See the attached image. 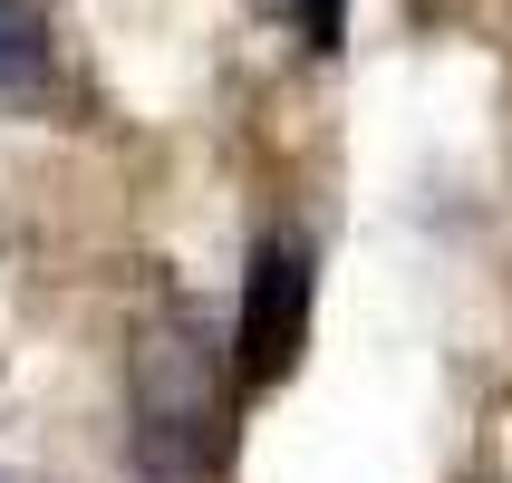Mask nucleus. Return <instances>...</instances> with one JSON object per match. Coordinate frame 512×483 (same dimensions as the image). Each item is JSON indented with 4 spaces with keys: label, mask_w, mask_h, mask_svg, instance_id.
<instances>
[{
    "label": "nucleus",
    "mask_w": 512,
    "mask_h": 483,
    "mask_svg": "<svg viewBox=\"0 0 512 483\" xmlns=\"http://www.w3.org/2000/svg\"><path fill=\"white\" fill-rule=\"evenodd\" d=\"M126 397H136V464L145 474L155 483H213V464H223V377L203 358L194 319L136 329Z\"/></svg>",
    "instance_id": "obj_1"
},
{
    "label": "nucleus",
    "mask_w": 512,
    "mask_h": 483,
    "mask_svg": "<svg viewBox=\"0 0 512 483\" xmlns=\"http://www.w3.org/2000/svg\"><path fill=\"white\" fill-rule=\"evenodd\" d=\"M300 348H310V242H300V232H281V242H261V261H252L232 368L252 377V387H271V377L300 368Z\"/></svg>",
    "instance_id": "obj_2"
},
{
    "label": "nucleus",
    "mask_w": 512,
    "mask_h": 483,
    "mask_svg": "<svg viewBox=\"0 0 512 483\" xmlns=\"http://www.w3.org/2000/svg\"><path fill=\"white\" fill-rule=\"evenodd\" d=\"M58 87V39L39 0H0V107H39Z\"/></svg>",
    "instance_id": "obj_3"
},
{
    "label": "nucleus",
    "mask_w": 512,
    "mask_h": 483,
    "mask_svg": "<svg viewBox=\"0 0 512 483\" xmlns=\"http://www.w3.org/2000/svg\"><path fill=\"white\" fill-rule=\"evenodd\" d=\"M339 10L348 0H310V49H339Z\"/></svg>",
    "instance_id": "obj_4"
},
{
    "label": "nucleus",
    "mask_w": 512,
    "mask_h": 483,
    "mask_svg": "<svg viewBox=\"0 0 512 483\" xmlns=\"http://www.w3.org/2000/svg\"><path fill=\"white\" fill-rule=\"evenodd\" d=\"M0 483H20V474H0Z\"/></svg>",
    "instance_id": "obj_5"
}]
</instances>
